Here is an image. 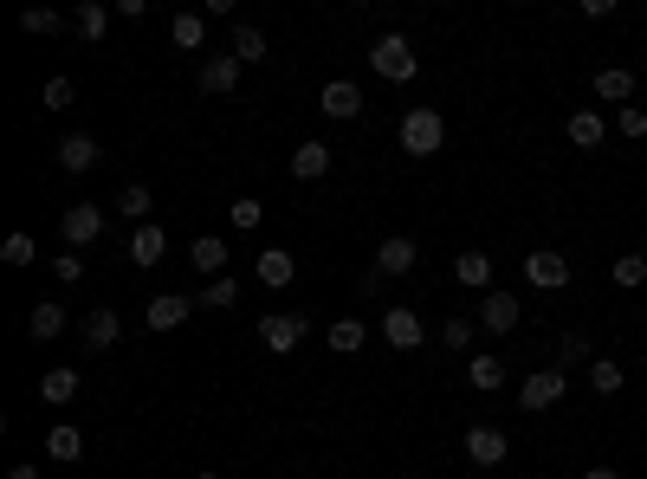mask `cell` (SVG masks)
Masks as SVG:
<instances>
[{"label":"cell","mask_w":647,"mask_h":479,"mask_svg":"<svg viewBox=\"0 0 647 479\" xmlns=\"http://www.w3.org/2000/svg\"><path fill=\"white\" fill-rule=\"evenodd\" d=\"M440 143H447V117H440L434 104L402 117V156H440Z\"/></svg>","instance_id":"6da1fadb"},{"label":"cell","mask_w":647,"mask_h":479,"mask_svg":"<svg viewBox=\"0 0 647 479\" xmlns=\"http://www.w3.org/2000/svg\"><path fill=\"white\" fill-rule=\"evenodd\" d=\"M369 65H376L389 85H408V78H415V46H408L402 33H382L376 46H369Z\"/></svg>","instance_id":"7a4b0ae2"},{"label":"cell","mask_w":647,"mask_h":479,"mask_svg":"<svg viewBox=\"0 0 647 479\" xmlns=\"http://www.w3.org/2000/svg\"><path fill=\"white\" fill-rule=\"evenodd\" d=\"M259 344L266 350H298L305 344V311H266V318H259Z\"/></svg>","instance_id":"3957f363"},{"label":"cell","mask_w":647,"mask_h":479,"mask_svg":"<svg viewBox=\"0 0 647 479\" xmlns=\"http://www.w3.org/2000/svg\"><path fill=\"white\" fill-rule=\"evenodd\" d=\"M563 395H570V376H563V369H538V376H525V389H518V402H525L531 415H544V408H557Z\"/></svg>","instance_id":"277c9868"},{"label":"cell","mask_w":647,"mask_h":479,"mask_svg":"<svg viewBox=\"0 0 647 479\" xmlns=\"http://www.w3.org/2000/svg\"><path fill=\"white\" fill-rule=\"evenodd\" d=\"M525 279L538 285V292H563V285H570V259L538 246V253H525Z\"/></svg>","instance_id":"5b68a950"},{"label":"cell","mask_w":647,"mask_h":479,"mask_svg":"<svg viewBox=\"0 0 647 479\" xmlns=\"http://www.w3.org/2000/svg\"><path fill=\"white\" fill-rule=\"evenodd\" d=\"M505 454H512V441H505V428H492V421H479V428L466 434V460H473V467H505Z\"/></svg>","instance_id":"8992f818"},{"label":"cell","mask_w":647,"mask_h":479,"mask_svg":"<svg viewBox=\"0 0 647 479\" xmlns=\"http://www.w3.org/2000/svg\"><path fill=\"white\" fill-rule=\"evenodd\" d=\"M382 337H389L395 350H421V344H428V324H421L408 305H389V311H382Z\"/></svg>","instance_id":"52a82bcc"},{"label":"cell","mask_w":647,"mask_h":479,"mask_svg":"<svg viewBox=\"0 0 647 479\" xmlns=\"http://www.w3.org/2000/svg\"><path fill=\"white\" fill-rule=\"evenodd\" d=\"M188 311H201L195 298H182V292H156V298L143 305V324H149V331H175V324H188Z\"/></svg>","instance_id":"ba28073f"},{"label":"cell","mask_w":647,"mask_h":479,"mask_svg":"<svg viewBox=\"0 0 647 479\" xmlns=\"http://www.w3.org/2000/svg\"><path fill=\"white\" fill-rule=\"evenodd\" d=\"M59 227H65V246H72V253H85V246L104 234V214L91 208V201H78V208H65V221H59Z\"/></svg>","instance_id":"9c48e42d"},{"label":"cell","mask_w":647,"mask_h":479,"mask_svg":"<svg viewBox=\"0 0 647 479\" xmlns=\"http://www.w3.org/2000/svg\"><path fill=\"white\" fill-rule=\"evenodd\" d=\"M415 259H421V246L408 240V234H389L376 246V272L382 279H402V272H415Z\"/></svg>","instance_id":"30bf717a"},{"label":"cell","mask_w":647,"mask_h":479,"mask_svg":"<svg viewBox=\"0 0 647 479\" xmlns=\"http://www.w3.org/2000/svg\"><path fill=\"white\" fill-rule=\"evenodd\" d=\"M518 318H525V311H518V298L512 292H486L479 298V331H518Z\"/></svg>","instance_id":"8fae6325"},{"label":"cell","mask_w":647,"mask_h":479,"mask_svg":"<svg viewBox=\"0 0 647 479\" xmlns=\"http://www.w3.org/2000/svg\"><path fill=\"white\" fill-rule=\"evenodd\" d=\"M318 111H324V117H337V123H350L356 111H363V91L343 85V78H330V85L318 91Z\"/></svg>","instance_id":"7c38bea8"},{"label":"cell","mask_w":647,"mask_h":479,"mask_svg":"<svg viewBox=\"0 0 647 479\" xmlns=\"http://www.w3.org/2000/svg\"><path fill=\"white\" fill-rule=\"evenodd\" d=\"M259 285H272V292H285V285H292L298 279V259L292 253H285V246H266V253H259Z\"/></svg>","instance_id":"4fadbf2b"},{"label":"cell","mask_w":647,"mask_h":479,"mask_svg":"<svg viewBox=\"0 0 647 479\" xmlns=\"http://www.w3.org/2000/svg\"><path fill=\"white\" fill-rule=\"evenodd\" d=\"M98 162H104V149L91 143V136H65V143H59V169L65 175H91Z\"/></svg>","instance_id":"5bb4252c"},{"label":"cell","mask_w":647,"mask_h":479,"mask_svg":"<svg viewBox=\"0 0 647 479\" xmlns=\"http://www.w3.org/2000/svg\"><path fill=\"white\" fill-rule=\"evenodd\" d=\"M318 175H330V143H298L292 149V182H318Z\"/></svg>","instance_id":"9a60e30c"},{"label":"cell","mask_w":647,"mask_h":479,"mask_svg":"<svg viewBox=\"0 0 647 479\" xmlns=\"http://www.w3.org/2000/svg\"><path fill=\"white\" fill-rule=\"evenodd\" d=\"M233 85H240V59H233V52H214V59L201 65V91H214V98H227Z\"/></svg>","instance_id":"2e32d148"},{"label":"cell","mask_w":647,"mask_h":479,"mask_svg":"<svg viewBox=\"0 0 647 479\" xmlns=\"http://www.w3.org/2000/svg\"><path fill=\"white\" fill-rule=\"evenodd\" d=\"M162 253H169V234H162L156 221H143L130 234V259H136V266H162Z\"/></svg>","instance_id":"e0dca14e"},{"label":"cell","mask_w":647,"mask_h":479,"mask_svg":"<svg viewBox=\"0 0 647 479\" xmlns=\"http://www.w3.org/2000/svg\"><path fill=\"white\" fill-rule=\"evenodd\" d=\"M596 98L602 104H628L635 98V72H628V65H602L596 72Z\"/></svg>","instance_id":"ac0fdd59"},{"label":"cell","mask_w":647,"mask_h":479,"mask_svg":"<svg viewBox=\"0 0 647 479\" xmlns=\"http://www.w3.org/2000/svg\"><path fill=\"white\" fill-rule=\"evenodd\" d=\"M169 39L182 52H201V46H208V13H175V20H169Z\"/></svg>","instance_id":"d6986e66"},{"label":"cell","mask_w":647,"mask_h":479,"mask_svg":"<svg viewBox=\"0 0 647 479\" xmlns=\"http://www.w3.org/2000/svg\"><path fill=\"white\" fill-rule=\"evenodd\" d=\"M78 395V369H46V376H39V402H52V408H65Z\"/></svg>","instance_id":"ffe728a7"},{"label":"cell","mask_w":647,"mask_h":479,"mask_svg":"<svg viewBox=\"0 0 647 479\" xmlns=\"http://www.w3.org/2000/svg\"><path fill=\"white\" fill-rule=\"evenodd\" d=\"M110 13L117 7H98V0H85V7L72 13V26H78V39H91V46H98V39L110 33Z\"/></svg>","instance_id":"44dd1931"},{"label":"cell","mask_w":647,"mask_h":479,"mask_svg":"<svg viewBox=\"0 0 647 479\" xmlns=\"http://www.w3.org/2000/svg\"><path fill=\"white\" fill-rule=\"evenodd\" d=\"M117 337H123L117 311H91V318H85V350H110Z\"/></svg>","instance_id":"7402d4cb"},{"label":"cell","mask_w":647,"mask_h":479,"mask_svg":"<svg viewBox=\"0 0 647 479\" xmlns=\"http://www.w3.org/2000/svg\"><path fill=\"white\" fill-rule=\"evenodd\" d=\"M453 279L473 285V292H486V285H492V259L486 253H460V259H453Z\"/></svg>","instance_id":"603a6c76"},{"label":"cell","mask_w":647,"mask_h":479,"mask_svg":"<svg viewBox=\"0 0 647 479\" xmlns=\"http://www.w3.org/2000/svg\"><path fill=\"white\" fill-rule=\"evenodd\" d=\"M26 331H33V344H52V337L65 331V305H33V318H26Z\"/></svg>","instance_id":"cb8c5ba5"},{"label":"cell","mask_w":647,"mask_h":479,"mask_svg":"<svg viewBox=\"0 0 647 479\" xmlns=\"http://www.w3.org/2000/svg\"><path fill=\"white\" fill-rule=\"evenodd\" d=\"M602 136H609V123H602V111H576V117H570V143H576V149H596Z\"/></svg>","instance_id":"d4e9b609"},{"label":"cell","mask_w":647,"mask_h":479,"mask_svg":"<svg viewBox=\"0 0 647 479\" xmlns=\"http://www.w3.org/2000/svg\"><path fill=\"white\" fill-rule=\"evenodd\" d=\"M188 259H195V272H214V279H227V272H220V266H227V240L201 234V240H195V253H188Z\"/></svg>","instance_id":"484cf974"},{"label":"cell","mask_w":647,"mask_h":479,"mask_svg":"<svg viewBox=\"0 0 647 479\" xmlns=\"http://www.w3.org/2000/svg\"><path fill=\"white\" fill-rule=\"evenodd\" d=\"M149 208H156V195H149L143 182H130V188H123V195H117V214H123V221H136V227L149 221Z\"/></svg>","instance_id":"4316f807"},{"label":"cell","mask_w":647,"mask_h":479,"mask_svg":"<svg viewBox=\"0 0 647 479\" xmlns=\"http://www.w3.org/2000/svg\"><path fill=\"white\" fill-rule=\"evenodd\" d=\"M363 344H369V331L356 318H337V324H330V350H337V357H356Z\"/></svg>","instance_id":"83f0119b"},{"label":"cell","mask_w":647,"mask_h":479,"mask_svg":"<svg viewBox=\"0 0 647 479\" xmlns=\"http://www.w3.org/2000/svg\"><path fill=\"white\" fill-rule=\"evenodd\" d=\"M46 454H52V460H78V454H85V434H78L72 421H59V428L46 434Z\"/></svg>","instance_id":"f1b7e54d"},{"label":"cell","mask_w":647,"mask_h":479,"mask_svg":"<svg viewBox=\"0 0 647 479\" xmlns=\"http://www.w3.org/2000/svg\"><path fill=\"white\" fill-rule=\"evenodd\" d=\"M622 382H628V369L615 363V357H596V363H589V389H596V395H615Z\"/></svg>","instance_id":"f546056e"},{"label":"cell","mask_w":647,"mask_h":479,"mask_svg":"<svg viewBox=\"0 0 647 479\" xmlns=\"http://www.w3.org/2000/svg\"><path fill=\"white\" fill-rule=\"evenodd\" d=\"M609 279L622 285V292H635V285H647V253H622V259L609 266Z\"/></svg>","instance_id":"4dcf8cb0"},{"label":"cell","mask_w":647,"mask_h":479,"mask_svg":"<svg viewBox=\"0 0 647 479\" xmlns=\"http://www.w3.org/2000/svg\"><path fill=\"white\" fill-rule=\"evenodd\" d=\"M233 59H240V65L272 59V52H266V33H259V26H240V33H233Z\"/></svg>","instance_id":"1f68e13d"},{"label":"cell","mask_w":647,"mask_h":479,"mask_svg":"<svg viewBox=\"0 0 647 479\" xmlns=\"http://www.w3.org/2000/svg\"><path fill=\"white\" fill-rule=\"evenodd\" d=\"M466 376H473V389H505V363L499 357H473Z\"/></svg>","instance_id":"d6a6232c"},{"label":"cell","mask_w":647,"mask_h":479,"mask_svg":"<svg viewBox=\"0 0 647 479\" xmlns=\"http://www.w3.org/2000/svg\"><path fill=\"white\" fill-rule=\"evenodd\" d=\"M0 259H7V266H33V259H39L33 234H7V240H0Z\"/></svg>","instance_id":"836d02e7"},{"label":"cell","mask_w":647,"mask_h":479,"mask_svg":"<svg viewBox=\"0 0 647 479\" xmlns=\"http://www.w3.org/2000/svg\"><path fill=\"white\" fill-rule=\"evenodd\" d=\"M473 337H479V318H447L440 344H447V350H473Z\"/></svg>","instance_id":"e575fe53"},{"label":"cell","mask_w":647,"mask_h":479,"mask_svg":"<svg viewBox=\"0 0 647 479\" xmlns=\"http://www.w3.org/2000/svg\"><path fill=\"white\" fill-rule=\"evenodd\" d=\"M227 221H233V227H240V234H253V227H259V221H266V208H259V201H253V195H240V201H233V208H227Z\"/></svg>","instance_id":"d590c367"},{"label":"cell","mask_w":647,"mask_h":479,"mask_svg":"<svg viewBox=\"0 0 647 479\" xmlns=\"http://www.w3.org/2000/svg\"><path fill=\"white\" fill-rule=\"evenodd\" d=\"M563 363H589V337H583V331H563V337H557V369H563Z\"/></svg>","instance_id":"8d00e7d4"},{"label":"cell","mask_w":647,"mask_h":479,"mask_svg":"<svg viewBox=\"0 0 647 479\" xmlns=\"http://www.w3.org/2000/svg\"><path fill=\"white\" fill-rule=\"evenodd\" d=\"M20 26H26V33H59L65 13H52V7H26V13H20Z\"/></svg>","instance_id":"74e56055"},{"label":"cell","mask_w":647,"mask_h":479,"mask_svg":"<svg viewBox=\"0 0 647 479\" xmlns=\"http://www.w3.org/2000/svg\"><path fill=\"white\" fill-rule=\"evenodd\" d=\"M233 298H240V285H233V279H214L208 292L195 298V305H201V311H220V305H233Z\"/></svg>","instance_id":"f35d334b"},{"label":"cell","mask_w":647,"mask_h":479,"mask_svg":"<svg viewBox=\"0 0 647 479\" xmlns=\"http://www.w3.org/2000/svg\"><path fill=\"white\" fill-rule=\"evenodd\" d=\"M72 98H78L72 78H52V85H46V111H72Z\"/></svg>","instance_id":"ab89813d"},{"label":"cell","mask_w":647,"mask_h":479,"mask_svg":"<svg viewBox=\"0 0 647 479\" xmlns=\"http://www.w3.org/2000/svg\"><path fill=\"white\" fill-rule=\"evenodd\" d=\"M52 272H59L65 285H78V279H85V253H72V246H65V253L52 259Z\"/></svg>","instance_id":"60d3db41"},{"label":"cell","mask_w":647,"mask_h":479,"mask_svg":"<svg viewBox=\"0 0 647 479\" xmlns=\"http://www.w3.org/2000/svg\"><path fill=\"white\" fill-rule=\"evenodd\" d=\"M615 130L635 143V136H647V111H635V104H622V117H615Z\"/></svg>","instance_id":"b9f144b4"},{"label":"cell","mask_w":647,"mask_h":479,"mask_svg":"<svg viewBox=\"0 0 647 479\" xmlns=\"http://www.w3.org/2000/svg\"><path fill=\"white\" fill-rule=\"evenodd\" d=\"M583 479H622V473H615V467H589Z\"/></svg>","instance_id":"7bdbcfd3"},{"label":"cell","mask_w":647,"mask_h":479,"mask_svg":"<svg viewBox=\"0 0 647 479\" xmlns=\"http://www.w3.org/2000/svg\"><path fill=\"white\" fill-rule=\"evenodd\" d=\"M7 479H39V467H13V473H7Z\"/></svg>","instance_id":"ee69618b"},{"label":"cell","mask_w":647,"mask_h":479,"mask_svg":"<svg viewBox=\"0 0 647 479\" xmlns=\"http://www.w3.org/2000/svg\"><path fill=\"white\" fill-rule=\"evenodd\" d=\"M195 479H220V473H195Z\"/></svg>","instance_id":"f6af8a7d"}]
</instances>
